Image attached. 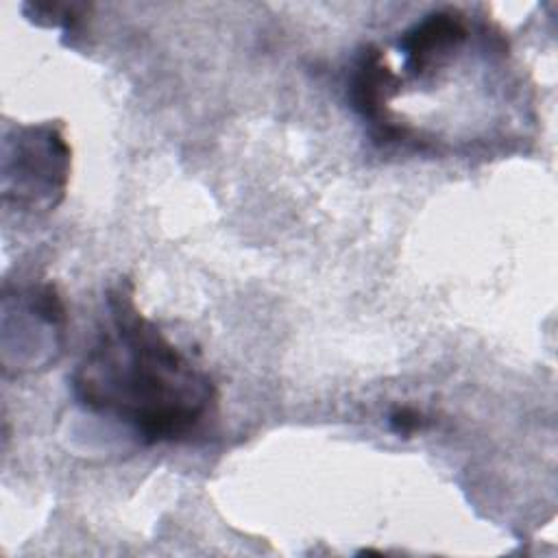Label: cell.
I'll list each match as a JSON object with an SVG mask.
<instances>
[{"instance_id":"cell-1","label":"cell","mask_w":558,"mask_h":558,"mask_svg":"<svg viewBox=\"0 0 558 558\" xmlns=\"http://www.w3.org/2000/svg\"><path fill=\"white\" fill-rule=\"evenodd\" d=\"M105 301V327L72 373L76 403L146 445L187 438L216 405L211 377L140 312L131 281L111 286Z\"/></svg>"},{"instance_id":"cell-2","label":"cell","mask_w":558,"mask_h":558,"mask_svg":"<svg viewBox=\"0 0 558 558\" xmlns=\"http://www.w3.org/2000/svg\"><path fill=\"white\" fill-rule=\"evenodd\" d=\"M70 146L52 124L20 126L7 137L4 198L28 209L54 207L68 183Z\"/></svg>"},{"instance_id":"cell-3","label":"cell","mask_w":558,"mask_h":558,"mask_svg":"<svg viewBox=\"0 0 558 558\" xmlns=\"http://www.w3.org/2000/svg\"><path fill=\"white\" fill-rule=\"evenodd\" d=\"M466 39L469 28L464 15L451 9L434 11L401 35L399 50L403 54V70L418 78L436 74L456 59Z\"/></svg>"},{"instance_id":"cell-4","label":"cell","mask_w":558,"mask_h":558,"mask_svg":"<svg viewBox=\"0 0 558 558\" xmlns=\"http://www.w3.org/2000/svg\"><path fill=\"white\" fill-rule=\"evenodd\" d=\"M399 87L401 76L388 68L384 52L375 46H366L353 63L349 98L353 109L373 124L377 140L395 142L388 100L399 92Z\"/></svg>"},{"instance_id":"cell-5","label":"cell","mask_w":558,"mask_h":558,"mask_svg":"<svg viewBox=\"0 0 558 558\" xmlns=\"http://www.w3.org/2000/svg\"><path fill=\"white\" fill-rule=\"evenodd\" d=\"M388 423H390V427H392L395 434L408 436V434L418 432L425 421H423L421 412H416L414 408H397V410L390 412Z\"/></svg>"}]
</instances>
